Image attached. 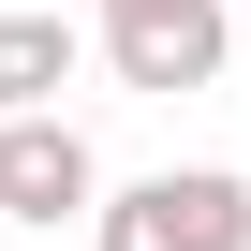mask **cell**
Wrapping results in <instances>:
<instances>
[{
	"label": "cell",
	"mask_w": 251,
	"mask_h": 251,
	"mask_svg": "<svg viewBox=\"0 0 251 251\" xmlns=\"http://www.w3.org/2000/svg\"><path fill=\"white\" fill-rule=\"evenodd\" d=\"M89 251H251V177L163 163V177H133V192L89 222Z\"/></svg>",
	"instance_id": "cell-1"
},
{
	"label": "cell",
	"mask_w": 251,
	"mask_h": 251,
	"mask_svg": "<svg viewBox=\"0 0 251 251\" xmlns=\"http://www.w3.org/2000/svg\"><path fill=\"white\" fill-rule=\"evenodd\" d=\"M74 59H89V30H74V15H0V118H59Z\"/></svg>",
	"instance_id": "cell-4"
},
{
	"label": "cell",
	"mask_w": 251,
	"mask_h": 251,
	"mask_svg": "<svg viewBox=\"0 0 251 251\" xmlns=\"http://www.w3.org/2000/svg\"><path fill=\"white\" fill-rule=\"evenodd\" d=\"M0 207L15 222H103V163H89V133L74 118H0Z\"/></svg>",
	"instance_id": "cell-3"
},
{
	"label": "cell",
	"mask_w": 251,
	"mask_h": 251,
	"mask_svg": "<svg viewBox=\"0 0 251 251\" xmlns=\"http://www.w3.org/2000/svg\"><path fill=\"white\" fill-rule=\"evenodd\" d=\"M103 59L118 89H222V0H103Z\"/></svg>",
	"instance_id": "cell-2"
}]
</instances>
